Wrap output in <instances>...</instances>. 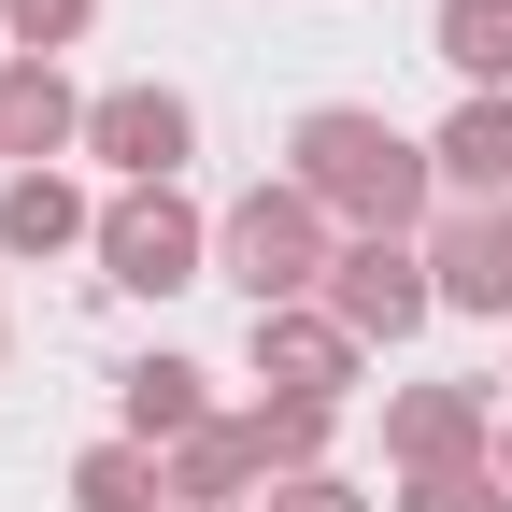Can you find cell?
I'll return each instance as SVG.
<instances>
[{"mask_svg": "<svg viewBox=\"0 0 512 512\" xmlns=\"http://www.w3.org/2000/svg\"><path fill=\"white\" fill-rule=\"evenodd\" d=\"M171 512H214V498H171Z\"/></svg>", "mask_w": 512, "mask_h": 512, "instance_id": "ffe728a7", "label": "cell"}, {"mask_svg": "<svg viewBox=\"0 0 512 512\" xmlns=\"http://www.w3.org/2000/svg\"><path fill=\"white\" fill-rule=\"evenodd\" d=\"M399 456L413 470H470V399H413L399 413Z\"/></svg>", "mask_w": 512, "mask_h": 512, "instance_id": "9a60e30c", "label": "cell"}, {"mask_svg": "<svg viewBox=\"0 0 512 512\" xmlns=\"http://www.w3.org/2000/svg\"><path fill=\"white\" fill-rule=\"evenodd\" d=\"M57 143H86V100L57 86V57H0V157H57Z\"/></svg>", "mask_w": 512, "mask_h": 512, "instance_id": "ba28073f", "label": "cell"}, {"mask_svg": "<svg viewBox=\"0 0 512 512\" xmlns=\"http://www.w3.org/2000/svg\"><path fill=\"white\" fill-rule=\"evenodd\" d=\"M427 43L470 72V100H512V0H441V15H427Z\"/></svg>", "mask_w": 512, "mask_h": 512, "instance_id": "30bf717a", "label": "cell"}, {"mask_svg": "<svg viewBox=\"0 0 512 512\" xmlns=\"http://www.w3.org/2000/svg\"><path fill=\"white\" fill-rule=\"evenodd\" d=\"M256 384H285V399H313V413H328L342 384H356V328H342V313H313V299L256 313Z\"/></svg>", "mask_w": 512, "mask_h": 512, "instance_id": "52a82bcc", "label": "cell"}, {"mask_svg": "<svg viewBox=\"0 0 512 512\" xmlns=\"http://www.w3.org/2000/svg\"><path fill=\"white\" fill-rule=\"evenodd\" d=\"M72 512H171V484L143 470V441H100V456H72Z\"/></svg>", "mask_w": 512, "mask_h": 512, "instance_id": "5bb4252c", "label": "cell"}, {"mask_svg": "<svg viewBox=\"0 0 512 512\" xmlns=\"http://www.w3.org/2000/svg\"><path fill=\"white\" fill-rule=\"evenodd\" d=\"M242 470H271V456H256V413H228V427L185 441V456H171V498H214V512H228V484H242Z\"/></svg>", "mask_w": 512, "mask_h": 512, "instance_id": "4fadbf2b", "label": "cell"}, {"mask_svg": "<svg viewBox=\"0 0 512 512\" xmlns=\"http://www.w3.org/2000/svg\"><path fill=\"white\" fill-rule=\"evenodd\" d=\"M413 512H512V498H498V470H427Z\"/></svg>", "mask_w": 512, "mask_h": 512, "instance_id": "e0dca14e", "label": "cell"}, {"mask_svg": "<svg viewBox=\"0 0 512 512\" xmlns=\"http://www.w3.org/2000/svg\"><path fill=\"white\" fill-rule=\"evenodd\" d=\"M0 15H15V57H57V43H86L100 0H0Z\"/></svg>", "mask_w": 512, "mask_h": 512, "instance_id": "2e32d148", "label": "cell"}, {"mask_svg": "<svg viewBox=\"0 0 512 512\" xmlns=\"http://www.w3.org/2000/svg\"><path fill=\"white\" fill-rule=\"evenodd\" d=\"M427 157H441V185H456V200H498V185H512V100H456Z\"/></svg>", "mask_w": 512, "mask_h": 512, "instance_id": "9c48e42d", "label": "cell"}, {"mask_svg": "<svg viewBox=\"0 0 512 512\" xmlns=\"http://www.w3.org/2000/svg\"><path fill=\"white\" fill-rule=\"evenodd\" d=\"M285 185L313 214H356V242H399L427 200H441V157L413 143V128H384V114H356V100H313L299 128H285Z\"/></svg>", "mask_w": 512, "mask_h": 512, "instance_id": "6da1fadb", "label": "cell"}, {"mask_svg": "<svg viewBox=\"0 0 512 512\" xmlns=\"http://www.w3.org/2000/svg\"><path fill=\"white\" fill-rule=\"evenodd\" d=\"M271 512H356V498H342V484H285Z\"/></svg>", "mask_w": 512, "mask_h": 512, "instance_id": "ac0fdd59", "label": "cell"}, {"mask_svg": "<svg viewBox=\"0 0 512 512\" xmlns=\"http://www.w3.org/2000/svg\"><path fill=\"white\" fill-rule=\"evenodd\" d=\"M200 256H214V228L171 200V185H128V200L100 214V271L128 285V299H171V285H200Z\"/></svg>", "mask_w": 512, "mask_h": 512, "instance_id": "3957f363", "label": "cell"}, {"mask_svg": "<svg viewBox=\"0 0 512 512\" xmlns=\"http://www.w3.org/2000/svg\"><path fill=\"white\" fill-rule=\"evenodd\" d=\"M214 256H228V285H242L256 313H285V299L328 285V214H313L299 185H256V200L214 228Z\"/></svg>", "mask_w": 512, "mask_h": 512, "instance_id": "7a4b0ae2", "label": "cell"}, {"mask_svg": "<svg viewBox=\"0 0 512 512\" xmlns=\"http://www.w3.org/2000/svg\"><path fill=\"white\" fill-rule=\"evenodd\" d=\"M328 313H342L356 342H413L427 313H441V285H427L413 242H342V256H328Z\"/></svg>", "mask_w": 512, "mask_h": 512, "instance_id": "277c9868", "label": "cell"}, {"mask_svg": "<svg viewBox=\"0 0 512 512\" xmlns=\"http://www.w3.org/2000/svg\"><path fill=\"white\" fill-rule=\"evenodd\" d=\"M86 157H114L128 185H171L200 157V114H185V86H114V100H86Z\"/></svg>", "mask_w": 512, "mask_h": 512, "instance_id": "5b68a950", "label": "cell"}, {"mask_svg": "<svg viewBox=\"0 0 512 512\" xmlns=\"http://www.w3.org/2000/svg\"><path fill=\"white\" fill-rule=\"evenodd\" d=\"M498 484H512V441H498Z\"/></svg>", "mask_w": 512, "mask_h": 512, "instance_id": "d6986e66", "label": "cell"}, {"mask_svg": "<svg viewBox=\"0 0 512 512\" xmlns=\"http://www.w3.org/2000/svg\"><path fill=\"white\" fill-rule=\"evenodd\" d=\"M427 285H441V313H512V214L498 200H456L427 228Z\"/></svg>", "mask_w": 512, "mask_h": 512, "instance_id": "8992f818", "label": "cell"}, {"mask_svg": "<svg viewBox=\"0 0 512 512\" xmlns=\"http://www.w3.org/2000/svg\"><path fill=\"white\" fill-rule=\"evenodd\" d=\"M0 242H15V256H57V242H86V200H72L57 171H15V185H0Z\"/></svg>", "mask_w": 512, "mask_h": 512, "instance_id": "7c38bea8", "label": "cell"}, {"mask_svg": "<svg viewBox=\"0 0 512 512\" xmlns=\"http://www.w3.org/2000/svg\"><path fill=\"white\" fill-rule=\"evenodd\" d=\"M214 413H200V370H185V356H143V370H128V441H200Z\"/></svg>", "mask_w": 512, "mask_h": 512, "instance_id": "8fae6325", "label": "cell"}]
</instances>
